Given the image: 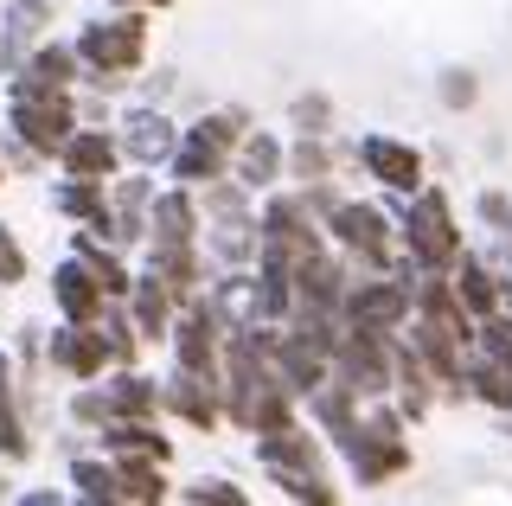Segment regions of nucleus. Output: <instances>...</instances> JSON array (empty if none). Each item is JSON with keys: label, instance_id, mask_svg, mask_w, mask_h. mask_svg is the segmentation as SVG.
Returning a JSON list of instances; mask_svg holds the SVG:
<instances>
[{"label": "nucleus", "instance_id": "nucleus-36", "mask_svg": "<svg viewBox=\"0 0 512 506\" xmlns=\"http://www.w3.org/2000/svg\"><path fill=\"white\" fill-rule=\"evenodd\" d=\"M173 500H186V506H250V494L237 481H224V474H199V481H186Z\"/></svg>", "mask_w": 512, "mask_h": 506}, {"label": "nucleus", "instance_id": "nucleus-12", "mask_svg": "<svg viewBox=\"0 0 512 506\" xmlns=\"http://www.w3.org/2000/svg\"><path fill=\"white\" fill-rule=\"evenodd\" d=\"M109 366H116V353H109V340H103L96 321H58L52 334H45V372L84 385V378H103Z\"/></svg>", "mask_w": 512, "mask_h": 506}, {"label": "nucleus", "instance_id": "nucleus-23", "mask_svg": "<svg viewBox=\"0 0 512 506\" xmlns=\"http://www.w3.org/2000/svg\"><path fill=\"white\" fill-rule=\"evenodd\" d=\"M128 314H135V327H141V340H148V346H167L180 302H173V289H167V282H160V276L148 270V263H135V289H128Z\"/></svg>", "mask_w": 512, "mask_h": 506}, {"label": "nucleus", "instance_id": "nucleus-22", "mask_svg": "<svg viewBox=\"0 0 512 506\" xmlns=\"http://www.w3.org/2000/svg\"><path fill=\"white\" fill-rule=\"evenodd\" d=\"M231 173L250 186L256 199H263L269 186H282V180H288V141H282V135H269V129H250L244 141H237V154H231Z\"/></svg>", "mask_w": 512, "mask_h": 506}, {"label": "nucleus", "instance_id": "nucleus-13", "mask_svg": "<svg viewBox=\"0 0 512 506\" xmlns=\"http://www.w3.org/2000/svg\"><path fill=\"white\" fill-rule=\"evenodd\" d=\"M154 173L148 167H122L116 180H109V237L128 250V257H141V244H148V212H154Z\"/></svg>", "mask_w": 512, "mask_h": 506}, {"label": "nucleus", "instance_id": "nucleus-19", "mask_svg": "<svg viewBox=\"0 0 512 506\" xmlns=\"http://www.w3.org/2000/svg\"><path fill=\"white\" fill-rule=\"evenodd\" d=\"M199 231H205L199 193L180 186V180H167L154 193V212H148V244H199Z\"/></svg>", "mask_w": 512, "mask_h": 506}, {"label": "nucleus", "instance_id": "nucleus-29", "mask_svg": "<svg viewBox=\"0 0 512 506\" xmlns=\"http://www.w3.org/2000/svg\"><path fill=\"white\" fill-rule=\"evenodd\" d=\"M96 385H103V398H109V417H160V378L154 372L109 366Z\"/></svg>", "mask_w": 512, "mask_h": 506}, {"label": "nucleus", "instance_id": "nucleus-43", "mask_svg": "<svg viewBox=\"0 0 512 506\" xmlns=\"http://www.w3.org/2000/svg\"><path fill=\"white\" fill-rule=\"evenodd\" d=\"M13 391H20V366H13V353L0 346V398H13Z\"/></svg>", "mask_w": 512, "mask_h": 506}, {"label": "nucleus", "instance_id": "nucleus-25", "mask_svg": "<svg viewBox=\"0 0 512 506\" xmlns=\"http://www.w3.org/2000/svg\"><path fill=\"white\" fill-rule=\"evenodd\" d=\"M250 276H256V321H288L295 314V263L282 257V250H256V263H250Z\"/></svg>", "mask_w": 512, "mask_h": 506}, {"label": "nucleus", "instance_id": "nucleus-28", "mask_svg": "<svg viewBox=\"0 0 512 506\" xmlns=\"http://www.w3.org/2000/svg\"><path fill=\"white\" fill-rule=\"evenodd\" d=\"M96 449L103 455H154V462H173V436L160 430V417H109L96 430Z\"/></svg>", "mask_w": 512, "mask_h": 506}, {"label": "nucleus", "instance_id": "nucleus-4", "mask_svg": "<svg viewBox=\"0 0 512 506\" xmlns=\"http://www.w3.org/2000/svg\"><path fill=\"white\" fill-rule=\"evenodd\" d=\"M0 90H7V135L26 141L45 161H58V148L77 129V90H39V84H26L20 71L0 77Z\"/></svg>", "mask_w": 512, "mask_h": 506}, {"label": "nucleus", "instance_id": "nucleus-26", "mask_svg": "<svg viewBox=\"0 0 512 506\" xmlns=\"http://www.w3.org/2000/svg\"><path fill=\"white\" fill-rule=\"evenodd\" d=\"M199 302L212 308V321L224 327V334H237V327L256 321V276L250 270H212V282H205Z\"/></svg>", "mask_w": 512, "mask_h": 506}, {"label": "nucleus", "instance_id": "nucleus-34", "mask_svg": "<svg viewBox=\"0 0 512 506\" xmlns=\"http://www.w3.org/2000/svg\"><path fill=\"white\" fill-rule=\"evenodd\" d=\"M0 462H7V468L32 462V423H26V398H20V391L0 398Z\"/></svg>", "mask_w": 512, "mask_h": 506}, {"label": "nucleus", "instance_id": "nucleus-6", "mask_svg": "<svg viewBox=\"0 0 512 506\" xmlns=\"http://www.w3.org/2000/svg\"><path fill=\"white\" fill-rule=\"evenodd\" d=\"M256 231H263V244L269 250H282L288 263H301V257H314V250H327V225L308 212V199L295 193V186H269L263 199H256Z\"/></svg>", "mask_w": 512, "mask_h": 506}, {"label": "nucleus", "instance_id": "nucleus-41", "mask_svg": "<svg viewBox=\"0 0 512 506\" xmlns=\"http://www.w3.org/2000/svg\"><path fill=\"white\" fill-rule=\"evenodd\" d=\"M173 84H180V71H167V65H160V71L148 77V84H141V103H167V97H173Z\"/></svg>", "mask_w": 512, "mask_h": 506}, {"label": "nucleus", "instance_id": "nucleus-18", "mask_svg": "<svg viewBox=\"0 0 512 506\" xmlns=\"http://www.w3.org/2000/svg\"><path fill=\"white\" fill-rule=\"evenodd\" d=\"M52 167H58V173H84V180H116V173H122L128 161H122V141H116V129L77 122L71 141L58 148V161H52Z\"/></svg>", "mask_w": 512, "mask_h": 506}, {"label": "nucleus", "instance_id": "nucleus-30", "mask_svg": "<svg viewBox=\"0 0 512 506\" xmlns=\"http://www.w3.org/2000/svg\"><path fill=\"white\" fill-rule=\"evenodd\" d=\"M20 77H26V84H39V90H77V84H84V58H77L71 39H39L26 52Z\"/></svg>", "mask_w": 512, "mask_h": 506}, {"label": "nucleus", "instance_id": "nucleus-44", "mask_svg": "<svg viewBox=\"0 0 512 506\" xmlns=\"http://www.w3.org/2000/svg\"><path fill=\"white\" fill-rule=\"evenodd\" d=\"M103 7H148V13H167V7H180V0H103Z\"/></svg>", "mask_w": 512, "mask_h": 506}, {"label": "nucleus", "instance_id": "nucleus-32", "mask_svg": "<svg viewBox=\"0 0 512 506\" xmlns=\"http://www.w3.org/2000/svg\"><path fill=\"white\" fill-rule=\"evenodd\" d=\"M116 474H122V506H160V500H173L167 462H154V455H116Z\"/></svg>", "mask_w": 512, "mask_h": 506}, {"label": "nucleus", "instance_id": "nucleus-1", "mask_svg": "<svg viewBox=\"0 0 512 506\" xmlns=\"http://www.w3.org/2000/svg\"><path fill=\"white\" fill-rule=\"evenodd\" d=\"M77 58H84V84L122 97L141 71H148V45H154V13L148 7H103L96 20H84L71 33Z\"/></svg>", "mask_w": 512, "mask_h": 506}, {"label": "nucleus", "instance_id": "nucleus-37", "mask_svg": "<svg viewBox=\"0 0 512 506\" xmlns=\"http://www.w3.org/2000/svg\"><path fill=\"white\" fill-rule=\"evenodd\" d=\"M436 103L455 116V109H474L480 103V77L468 71V65H448L442 77H436Z\"/></svg>", "mask_w": 512, "mask_h": 506}, {"label": "nucleus", "instance_id": "nucleus-35", "mask_svg": "<svg viewBox=\"0 0 512 506\" xmlns=\"http://www.w3.org/2000/svg\"><path fill=\"white\" fill-rule=\"evenodd\" d=\"M288 122H295V135H333L340 129V109H333L327 90H301V97L288 103Z\"/></svg>", "mask_w": 512, "mask_h": 506}, {"label": "nucleus", "instance_id": "nucleus-3", "mask_svg": "<svg viewBox=\"0 0 512 506\" xmlns=\"http://www.w3.org/2000/svg\"><path fill=\"white\" fill-rule=\"evenodd\" d=\"M352 474V487H384L397 474H410V417L397 410V398H372L352 423V436L333 449Z\"/></svg>", "mask_w": 512, "mask_h": 506}, {"label": "nucleus", "instance_id": "nucleus-11", "mask_svg": "<svg viewBox=\"0 0 512 506\" xmlns=\"http://www.w3.org/2000/svg\"><path fill=\"white\" fill-rule=\"evenodd\" d=\"M160 417L186 423V430H224V398H218V372H186L167 366L160 372Z\"/></svg>", "mask_w": 512, "mask_h": 506}, {"label": "nucleus", "instance_id": "nucleus-20", "mask_svg": "<svg viewBox=\"0 0 512 506\" xmlns=\"http://www.w3.org/2000/svg\"><path fill=\"white\" fill-rule=\"evenodd\" d=\"M231 173V148L224 141H212L199 129V122H186L180 129V148H173V161H167V180H180V186H212V180H224Z\"/></svg>", "mask_w": 512, "mask_h": 506}, {"label": "nucleus", "instance_id": "nucleus-38", "mask_svg": "<svg viewBox=\"0 0 512 506\" xmlns=\"http://www.w3.org/2000/svg\"><path fill=\"white\" fill-rule=\"evenodd\" d=\"M474 218H480V231H493V237L512 231V193H506V186H480V193H474Z\"/></svg>", "mask_w": 512, "mask_h": 506}, {"label": "nucleus", "instance_id": "nucleus-2", "mask_svg": "<svg viewBox=\"0 0 512 506\" xmlns=\"http://www.w3.org/2000/svg\"><path fill=\"white\" fill-rule=\"evenodd\" d=\"M397 218V244H404V257L416 270H448V263L461 257V225H455V199H448L442 180H423L416 193H384Z\"/></svg>", "mask_w": 512, "mask_h": 506}, {"label": "nucleus", "instance_id": "nucleus-45", "mask_svg": "<svg viewBox=\"0 0 512 506\" xmlns=\"http://www.w3.org/2000/svg\"><path fill=\"white\" fill-rule=\"evenodd\" d=\"M500 270L512 276V231H500Z\"/></svg>", "mask_w": 512, "mask_h": 506}, {"label": "nucleus", "instance_id": "nucleus-15", "mask_svg": "<svg viewBox=\"0 0 512 506\" xmlns=\"http://www.w3.org/2000/svg\"><path fill=\"white\" fill-rule=\"evenodd\" d=\"M52 26H58V0H7L0 7V77L20 71L32 45L52 39Z\"/></svg>", "mask_w": 512, "mask_h": 506}, {"label": "nucleus", "instance_id": "nucleus-8", "mask_svg": "<svg viewBox=\"0 0 512 506\" xmlns=\"http://www.w3.org/2000/svg\"><path fill=\"white\" fill-rule=\"evenodd\" d=\"M352 167H359L365 180L378 186V193H416V186L429 180L423 148H416V141H404V135H384V129L352 135Z\"/></svg>", "mask_w": 512, "mask_h": 506}, {"label": "nucleus", "instance_id": "nucleus-27", "mask_svg": "<svg viewBox=\"0 0 512 506\" xmlns=\"http://www.w3.org/2000/svg\"><path fill=\"white\" fill-rule=\"evenodd\" d=\"M448 282H455L461 308H468L474 321H487V314H500V263H487L480 250H461V257L448 263Z\"/></svg>", "mask_w": 512, "mask_h": 506}, {"label": "nucleus", "instance_id": "nucleus-40", "mask_svg": "<svg viewBox=\"0 0 512 506\" xmlns=\"http://www.w3.org/2000/svg\"><path fill=\"white\" fill-rule=\"evenodd\" d=\"M13 334H20V340H13V366H20V378H39L45 372V327H13Z\"/></svg>", "mask_w": 512, "mask_h": 506}, {"label": "nucleus", "instance_id": "nucleus-24", "mask_svg": "<svg viewBox=\"0 0 512 506\" xmlns=\"http://www.w3.org/2000/svg\"><path fill=\"white\" fill-rule=\"evenodd\" d=\"M45 205H52V218H64V225H96V218L109 225V180L58 173V180L45 186Z\"/></svg>", "mask_w": 512, "mask_h": 506}, {"label": "nucleus", "instance_id": "nucleus-46", "mask_svg": "<svg viewBox=\"0 0 512 506\" xmlns=\"http://www.w3.org/2000/svg\"><path fill=\"white\" fill-rule=\"evenodd\" d=\"M0 500H13V481H7V462H0Z\"/></svg>", "mask_w": 512, "mask_h": 506}, {"label": "nucleus", "instance_id": "nucleus-16", "mask_svg": "<svg viewBox=\"0 0 512 506\" xmlns=\"http://www.w3.org/2000/svg\"><path fill=\"white\" fill-rule=\"evenodd\" d=\"M103 282H96V270L84 257H77V250H64V257L52 263V314L58 321H96V314H103Z\"/></svg>", "mask_w": 512, "mask_h": 506}, {"label": "nucleus", "instance_id": "nucleus-7", "mask_svg": "<svg viewBox=\"0 0 512 506\" xmlns=\"http://www.w3.org/2000/svg\"><path fill=\"white\" fill-rule=\"evenodd\" d=\"M340 321L359 327V334H404V321H410V282L391 276V270H352Z\"/></svg>", "mask_w": 512, "mask_h": 506}, {"label": "nucleus", "instance_id": "nucleus-14", "mask_svg": "<svg viewBox=\"0 0 512 506\" xmlns=\"http://www.w3.org/2000/svg\"><path fill=\"white\" fill-rule=\"evenodd\" d=\"M224 359V327L212 321L205 302H186L173 314V334H167V366H186V372H218Z\"/></svg>", "mask_w": 512, "mask_h": 506}, {"label": "nucleus", "instance_id": "nucleus-31", "mask_svg": "<svg viewBox=\"0 0 512 506\" xmlns=\"http://www.w3.org/2000/svg\"><path fill=\"white\" fill-rule=\"evenodd\" d=\"M64 487H71V500H84V506H122L116 455H103V449L71 455V468H64Z\"/></svg>", "mask_w": 512, "mask_h": 506}, {"label": "nucleus", "instance_id": "nucleus-17", "mask_svg": "<svg viewBox=\"0 0 512 506\" xmlns=\"http://www.w3.org/2000/svg\"><path fill=\"white\" fill-rule=\"evenodd\" d=\"M391 398H397V410H404L410 423H423L429 410L442 404V385H436V372L423 366V353H416V346L397 334L391 340Z\"/></svg>", "mask_w": 512, "mask_h": 506}, {"label": "nucleus", "instance_id": "nucleus-47", "mask_svg": "<svg viewBox=\"0 0 512 506\" xmlns=\"http://www.w3.org/2000/svg\"><path fill=\"white\" fill-rule=\"evenodd\" d=\"M0 186H7V161H0Z\"/></svg>", "mask_w": 512, "mask_h": 506}, {"label": "nucleus", "instance_id": "nucleus-5", "mask_svg": "<svg viewBox=\"0 0 512 506\" xmlns=\"http://www.w3.org/2000/svg\"><path fill=\"white\" fill-rule=\"evenodd\" d=\"M320 225H327V244L340 250L352 270H391L397 250H404L397 244V218L384 199H340Z\"/></svg>", "mask_w": 512, "mask_h": 506}, {"label": "nucleus", "instance_id": "nucleus-10", "mask_svg": "<svg viewBox=\"0 0 512 506\" xmlns=\"http://www.w3.org/2000/svg\"><path fill=\"white\" fill-rule=\"evenodd\" d=\"M391 340L397 334H359V327H346L340 353H333V378H340L359 404L391 398Z\"/></svg>", "mask_w": 512, "mask_h": 506}, {"label": "nucleus", "instance_id": "nucleus-33", "mask_svg": "<svg viewBox=\"0 0 512 506\" xmlns=\"http://www.w3.org/2000/svg\"><path fill=\"white\" fill-rule=\"evenodd\" d=\"M269 487H276L282 500H295V506H340L346 500V487L333 481L327 468H276Z\"/></svg>", "mask_w": 512, "mask_h": 506}, {"label": "nucleus", "instance_id": "nucleus-39", "mask_svg": "<svg viewBox=\"0 0 512 506\" xmlns=\"http://www.w3.org/2000/svg\"><path fill=\"white\" fill-rule=\"evenodd\" d=\"M26 270H32V263H26V244L13 237V225H7V218H0V289H20V282H26Z\"/></svg>", "mask_w": 512, "mask_h": 506}, {"label": "nucleus", "instance_id": "nucleus-9", "mask_svg": "<svg viewBox=\"0 0 512 506\" xmlns=\"http://www.w3.org/2000/svg\"><path fill=\"white\" fill-rule=\"evenodd\" d=\"M180 129L167 103H128L116 109V141H122V161L128 167H148V173H167L173 148H180Z\"/></svg>", "mask_w": 512, "mask_h": 506}, {"label": "nucleus", "instance_id": "nucleus-42", "mask_svg": "<svg viewBox=\"0 0 512 506\" xmlns=\"http://www.w3.org/2000/svg\"><path fill=\"white\" fill-rule=\"evenodd\" d=\"M71 500V487H26V494H13V506H64Z\"/></svg>", "mask_w": 512, "mask_h": 506}, {"label": "nucleus", "instance_id": "nucleus-21", "mask_svg": "<svg viewBox=\"0 0 512 506\" xmlns=\"http://www.w3.org/2000/svg\"><path fill=\"white\" fill-rule=\"evenodd\" d=\"M269 372H276L282 385L295 391L301 404H308L314 391H320V385H327V378H333V359L320 353V346H308V340H301V334H288V327H282L276 353H269Z\"/></svg>", "mask_w": 512, "mask_h": 506}]
</instances>
